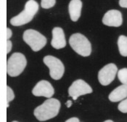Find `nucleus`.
<instances>
[{
	"label": "nucleus",
	"instance_id": "obj_3",
	"mask_svg": "<svg viewBox=\"0 0 127 122\" xmlns=\"http://www.w3.org/2000/svg\"><path fill=\"white\" fill-rule=\"evenodd\" d=\"M69 44L73 51L81 56L87 57L92 53V45L89 40L83 34L76 33L70 36Z\"/></svg>",
	"mask_w": 127,
	"mask_h": 122
},
{
	"label": "nucleus",
	"instance_id": "obj_4",
	"mask_svg": "<svg viewBox=\"0 0 127 122\" xmlns=\"http://www.w3.org/2000/svg\"><path fill=\"white\" fill-rule=\"evenodd\" d=\"M26 65V56L20 53H15L7 60V72L11 77H17L23 72Z\"/></svg>",
	"mask_w": 127,
	"mask_h": 122
},
{
	"label": "nucleus",
	"instance_id": "obj_6",
	"mask_svg": "<svg viewBox=\"0 0 127 122\" xmlns=\"http://www.w3.org/2000/svg\"><path fill=\"white\" fill-rule=\"evenodd\" d=\"M44 63L49 67V75L54 80H60L65 72L63 62L59 59L52 56H46L43 59Z\"/></svg>",
	"mask_w": 127,
	"mask_h": 122
},
{
	"label": "nucleus",
	"instance_id": "obj_15",
	"mask_svg": "<svg viewBox=\"0 0 127 122\" xmlns=\"http://www.w3.org/2000/svg\"><path fill=\"white\" fill-rule=\"evenodd\" d=\"M118 80L122 84L127 85V68H123L117 72Z\"/></svg>",
	"mask_w": 127,
	"mask_h": 122
},
{
	"label": "nucleus",
	"instance_id": "obj_12",
	"mask_svg": "<svg viewBox=\"0 0 127 122\" xmlns=\"http://www.w3.org/2000/svg\"><path fill=\"white\" fill-rule=\"evenodd\" d=\"M127 97V85L122 84L109 94L108 99L113 102H120Z\"/></svg>",
	"mask_w": 127,
	"mask_h": 122
},
{
	"label": "nucleus",
	"instance_id": "obj_13",
	"mask_svg": "<svg viewBox=\"0 0 127 122\" xmlns=\"http://www.w3.org/2000/svg\"><path fill=\"white\" fill-rule=\"evenodd\" d=\"M82 2L81 0H71L69 3L68 11L70 19L76 22L81 16Z\"/></svg>",
	"mask_w": 127,
	"mask_h": 122
},
{
	"label": "nucleus",
	"instance_id": "obj_11",
	"mask_svg": "<svg viewBox=\"0 0 127 122\" xmlns=\"http://www.w3.org/2000/svg\"><path fill=\"white\" fill-rule=\"evenodd\" d=\"M51 45L55 49H61L65 47L66 40L62 28L55 27L52 29V40Z\"/></svg>",
	"mask_w": 127,
	"mask_h": 122
},
{
	"label": "nucleus",
	"instance_id": "obj_14",
	"mask_svg": "<svg viewBox=\"0 0 127 122\" xmlns=\"http://www.w3.org/2000/svg\"><path fill=\"white\" fill-rule=\"evenodd\" d=\"M118 47L120 54L122 56L127 57V37L124 35L119 36L118 39Z\"/></svg>",
	"mask_w": 127,
	"mask_h": 122
},
{
	"label": "nucleus",
	"instance_id": "obj_22",
	"mask_svg": "<svg viewBox=\"0 0 127 122\" xmlns=\"http://www.w3.org/2000/svg\"><path fill=\"white\" fill-rule=\"evenodd\" d=\"M66 122H79V119H78V118H76V117H73V118H70V119H69L68 120H66L65 121Z\"/></svg>",
	"mask_w": 127,
	"mask_h": 122
},
{
	"label": "nucleus",
	"instance_id": "obj_10",
	"mask_svg": "<svg viewBox=\"0 0 127 122\" xmlns=\"http://www.w3.org/2000/svg\"><path fill=\"white\" fill-rule=\"evenodd\" d=\"M102 23L108 26L118 27L121 26L123 23L122 14L117 10H109L104 15L102 18Z\"/></svg>",
	"mask_w": 127,
	"mask_h": 122
},
{
	"label": "nucleus",
	"instance_id": "obj_16",
	"mask_svg": "<svg viewBox=\"0 0 127 122\" xmlns=\"http://www.w3.org/2000/svg\"><path fill=\"white\" fill-rule=\"evenodd\" d=\"M56 0H41V5L44 9H49L55 6Z\"/></svg>",
	"mask_w": 127,
	"mask_h": 122
},
{
	"label": "nucleus",
	"instance_id": "obj_19",
	"mask_svg": "<svg viewBox=\"0 0 127 122\" xmlns=\"http://www.w3.org/2000/svg\"><path fill=\"white\" fill-rule=\"evenodd\" d=\"M12 42L10 40H7V53H9L11 50H12Z\"/></svg>",
	"mask_w": 127,
	"mask_h": 122
},
{
	"label": "nucleus",
	"instance_id": "obj_1",
	"mask_svg": "<svg viewBox=\"0 0 127 122\" xmlns=\"http://www.w3.org/2000/svg\"><path fill=\"white\" fill-rule=\"evenodd\" d=\"M60 109V102L54 98H49L34 110V116L40 122H45L55 118Z\"/></svg>",
	"mask_w": 127,
	"mask_h": 122
},
{
	"label": "nucleus",
	"instance_id": "obj_7",
	"mask_svg": "<svg viewBox=\"0 0 127 122\" xmlns=\"http://www.w3.org/2000/svg\"><path fill=\"white\" fill-rule=\"evenodd\" d=\"M118 68L115 64L110 63L103 67L98 72V80L102 86H108L116 78Z\"/></svg>",
	"mask_w": 127,
	"mask_h": 122
},
{
	"label": "nucleus",
	"instance_id": "obj_5",
	"mask_svg": "<svg viewBox=\"0 0 127 122\" xmlns=\"http://www.w3.org/2000/svg\"><path fill=\"white\" fill-rule=\"evenodd\" d=\"M23 40L35 52L41 50L47 44L46 37L39 31L33 29H28L25 31L23 35Z\"/></svg>",
	"mask_w": 127,
	"mask_h": 122
},
{
	"label": "nucleus",
	"instance_id": "obj_18",
	"mask_svg": "<svg viewBox=\"0 0 127 122\" xmlns=\"http://www.w3.org/2000/svg\"><path fill=\"white\" fill-rule=\"evenodd\" d=\"M118 109L121 113H127V98L124 99L121 102L119 103L118 106Z\"/></svg>",
	"mask_w": 127,
	"mask_h": 122
},
{
	"label": "nucleus",
	"instance_id": "obj_23",
	"mask_svg": "<svg viewBox=\"0 0 127 122\" xmlns=\"http://www.w3.org/2000/svg\"><path fill=\"white\" fill-rule=\"evenodd\" d=\"M65 105H66V106L68 107V108H70L71 107V105H72V101L71 100H68L66 103H65Z\"/></svg>",
	"mask_w": 127,
	"mask_h": 122
},
{
	"label": "nucleus",
	"instance_id": "obj_8",
	"mask_svg": "<svg viewBox=\"0 0 127 122\" xmlns=\"http://www.w3.org/2000/svg\"><path fill=\"white\" fill-rule=\"evenodd\" d=\"M92 89L83 80H76L73 82L68 89V94L73 100H76L78 97L91 94Z\"/></svg>",
	"mask_w": 127,
	"mask_h": 122
},
{
	"label": "nucleus",
	"instance_id": "obj_20",
	"mask_svg": "<svg viewBox=\"0 0 127 122\" xmlns=\"http://www.w3.org/2000/svg\"><path fill=\"white\" fill-rule=\"evenodd\" d=\"M119 5L123 8H127V0H119Z\"/></svg>",
	"mask_w": 127,
	"mask_h": 122
},
{
	"label": "nucleus",
	"instance_id": "obj_2",
	"mask_svg": "<svg viewBox=\"0 0 127 122\" xmlns=\"http://www.w3.org/2000/svg\"><path fill=\"white\" fill-rule=\"evenodd\" d=\"M39 10V4L35 0H29L25 5V8L18 15L10 20L11 25L14 26H20L29 23L37 13Z\"/></svg>",
	"mask_w": 127,
	"mask_h": 122
},
{
	"label": "nucleus",
	"instance_id": "obj_17",
	"mask_svg": "<svg viewBox=\"0 0 127 122\" xmlns=\"http://www.w3.org/2000/svg\"><path fill=\"white\" fill-rule=\"evenodd\" d=\"M15 98V94L12 89L10 86H7V107H9V102L12 101Z\"/></svg>",
	"mask_w": 127,
	"mask_h": 122
},
{
	"label": "nucleus",
	"instance_id": "obj_9",
	"mask_svg": "<svg viewBox=\"0 0 127 122\" xmlns=\"http://www.w3.org/2000/svg\"><path fill=\"white\" fill-rule=\"evenodd\" d=\"M32 94L36 97L51 98L55 94V89L49 82L43 80L37 83L32 90Z\"/></svg>",
	"mask_w": 127,
	"mask_h": 122
},
{
	"label": "nucleus",
	"instance_id": "obj_21",
	"mask_svg": "<svg viewBox=\"0 0 127 122\" xmlns=\"http://www.w3.org/2000/svg\"><path fill=\"white\" fill-rule=\"evenodd\" d=\"M12 30L10 29V28H7V39L10 40V38H11V37H12Z\"/></svg>",
	"mask_w": 127,
	"mask_h": 122
},
{
	"label": "nucleus",
	"instance_id": "obj_24",
	"mask_svg": "<svg viewBox=\"0 0 127 122\" xmlns=\"http://www.w3.org/2000/svg\"><path fill=\"white\" fill-rule=\"evenodd\" d=\"M113 121H112V120H106V121H105V122H113Z\"/></svg>",
	"mask_w": 127,
	"mask_h": 122
}]
</instances>
